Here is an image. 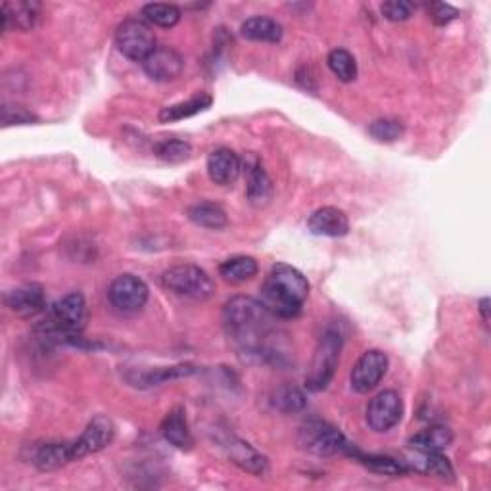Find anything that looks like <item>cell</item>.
I'll return each instance as SVG.
<instances>
[{"instance_id":"cell-1","label":"cell","mask_w":491,"mask_h":491,"mask_svg":"<svg viewBox=\"0 0 491 491\" xmlns=\"http://www.w3.org/2000/svg\"><path fill=\"white\" fill-rule=\"evenodd\" d=\"M273 315L267 307L248 295H237L225 304L223 325L229 338L240 352L250 355H267V340L273 330Z\"/></svg>"},{"instance_id":"cell-2","label":"cell","mask_w":491,"mask_h":491,"mask_svg":"<svg viewBox=\"0 0 491 491\" xmlns=\"http://www.w3.org/2000/svg\"><path fill=\"white\" fill-rule=\"evenodd\" d=\"M309 295V282L298 269L279 263L265 279L262 304L279 319H294L302 313Z\"/></svg>"},{"instance_id":"cell-3","label":"cell","mask_w":491,"mask_h":491,"mask_svg":"<svg viewBox=\"0 0 491 491\" xmlns=\"http://www.w3.org/2000/svg\"><path fill=\"white\" fill-rule=\"evenodd\" d=\"M87 325V302L83 294L71 292L48 309L35 332L45 344H73L81 340Z\"/></svg>"},{"instance_id":"cell-4","label":"cell","mask_w":491,"mask_h":491,"mask_svg":"<svg viewBox=\"0 0 491 491\" xmlns=\"http://www.w3.org/2000/svg\"><path fill=\"white\" fill-rule=\"evenodd\" d=\"M342 332L338 329H327L320 336L315 359L312 365V372L305 379V386L309 392H322L327 390L329 384L334 379L336 367H338L340 352H342Z\"/></svg>"},{"instance_id":"cell-5","label":"cell","mask_w":491,"mask_h":491,"mask_svg":"<svg viewBox=\"0 0 491 491\" xmlns=\"http://www.w3.org/2000/svg\"><path fill=\"white\" fill-rule=\"evenodd\" d=\"M162 284L165 290L173 292L175 295L187 300L204 302L213 295V280L204 269L196 265H177L170 270H165L162 277Z\"/></svg>"},{"instance_id":"cell-6","label":"cell","mask_w":491,"mask_h":491,"mask_svg":"<svg viewBox=\"0 0 491 491\" xmlns=\"http://www.w3.org/2000/svg\"><path fill=\"white\" fill-rule=\"evenodd\" d=\"M115 46L125 58L142 63L156 50V37L146 21L131 18L115 29Z\"/></svg>"},{"instance_id":"cell-7","label":"cell","mask_w":491,"mask_h":491,"mask_svg":"<svg viewBox=\"0 0 491 491\" xmlns=\"http://www.w3.org/2000/svg\"><path fill=\"white\" fill-rule=\"evenodd\" d=\"M150 290L146 282L135 275H121L108 288L110 304L121 313H137L148 302Z\"/></svg>"},{"instance_id":"cell-8","label":"cell","mask_w":491,"mask_h":491,"mask_svg":"<svg viewBox=\"0 0 491 491\" xmlns=\"http://www.w3.org/2000/svg\"><path fill=\"white\" fill-rule=\"evenodd\" d=\"M404 417V399L394 390H384L370 399L367 407V424L372 432L392 430Z\"/></svg>"},{"instance_id":"cell-9","label":"cell","mask_w":491,"mask_h":491,"mask_svg":"<svg viewBox=\"0 0 491 491\" xmlns=\"http://www.w3.org/2000/svg\"><path fill=\"white\" fill-rule=\"evenodd\" d=\"M390 367V359L380 350H369L352 369V387L357 394H369L380 384Z\"/></svg>"},{"instance_id":"cell-10","label":"cell","mask_w":491,"mask_h":491,"mask_svg":"<svg viewBox=\"0 0 491 491\" xmlns=\"http://www.w3.org/2000/svg\"><path fill=\"white\" fill-rule=\"evenodd\" d=\"M113 436H115V424L112 422V419H108L106 415H96L87 424L81 437L77 439V442H73L75 459L79 461L87 455H93L102 449H106L113 442Z\"/></svg>"},{"instance_id":"cell-11","label":"cell","mask_w":491,"mask_h":491,"mask_svg":"<svg viewBox=\"0 0 491 491\" xmlns=\"http://www.w3.org/2000/svg\"><path fill=\"white\" fill-rule=\"evenodd\" d=\"M4 304L12 313L29 319L46 312V294L41 284L28 282L14 290H10L4 295Z\"/></svg>"},{"instance_id":"cell-12","label":"cell","mask_w":491,"mask_h":491,"mask_svg":"<svg viewBox=\"0 0 491 491\" xmlns=\"http://www.w3.org/2000/svg\"><path fill=\"white\" fill-rule=\"evenodd\" d=\"M304 436H305L304 439L305 447L319 457H332L336 454H345L347 445H350L345 442V437L340 430H336L332 426L322 422L307 424Z\"/></svg>"},{"instance_id":"cell-13","label":"cell","mask_w":491,"mask_h":491,"mask_svg":"<svg viewBox=\"0 0 491 491\" xmlns=\"http://www.w3.org/2000/svg\"><path fill=\"white\" fill-rule=\"evenodd\" d=\"M183 56L171 46H156V50L142 62V68H145L146 75L152 81L158 83L175 81L180 71H183Z\"/></svg>"},{"instance_id":"cell-14","label":"cell","mask_w":491,"mask_h":491,"mask_svg":"<svg viewBox=\"0 0 491 491\" xmlns=\"http://www.w3.org/2000/svg\"><path fill=\"white\" fill-rule=\"evenodd\" d=\"M246 196L255 208H263L273 198V180L267 175L265 167L255 156L246 162Z\"/></svg>"},{"instance_id":"cell-15","label":"cell","mask_w":491,"mask_h":491,"mask_svg":"<svg viewBox=\"0 0 491 491\" xmlns=\"http://www.w3.org/2000/svg\"><path fill=\"white\" fill-rule=\"evenodd\" d=\"M3 31H31L41 16V4L35 0H16V3H3Z\"/></svg>"},{"instance_id":"cell-16","label":"cell","mask_w":491,"mask_h":491,"mask_svg":"<svg viewBox=\"0 0 491 491\" xmlns=\"http://www.w3.org/2000/svg\"><path fill=\"white\" fill-rule=\"evenodd\" d=\"M307 229L315 237L342 238L350 232V221H347V215L342 210L327 205V208H319L312 213L307 221Z\"/></svg>"},{"instance_id":"cell-17","label":"cell","mask_w":491,"mask_h":491,"mask_svg":"<svg viewBox=\"0 0 491 491\" xmlns=\"http://www.w3.org/2000/svg\"><path fill=\"white\" fill-rule=\"evenodd\" d=\"M242 171V160L238 158L237 152L230 148H219L213 150L208 158V175L212 183L219 187H229L237 183V179Z\"/></svg>"},{"instance_id":"cell-18","label":"cell","mask_w":491,"mask_h":491,"mask_svg":"<svg viewBox=\"0 0 491 491\" xmlns=\"http://www.w3.org/2000/svg\"><path fill=\"white\" fill-rule=\"evenodd\" d=\"M73 461H77L73 442H48L41 447H37L33 455V464L41 472L58 470Z\"/></svg>"},{"instance_id":"cell-19","label":"cell","mask_w":491,"mask_h":491,"mask_svg":"<svg viewBox=\"0 0 491 491\" xmlns=\"http://www.w3.org/2000/svg\"><path fill=\"white\" fill-rule=\"evenodd\" d=\"M162 436L165 437L167 444H171L180 451L192 449L194 437L190 434L187 412L183 407H175L167 412V417L162 422Z\"/></svg>"},{"instance_id":"cell-20","label":"cell","mask_w":491,"mask_h":491,"mask_svg":"<svg viewBox=\"0 0 491 491\" xmlns=\"http://www.w3.org/2000/svg\"><path fill=\"white\" fill-rule=\"evenodd\" d=\"M229 459L246 472H252L255 476H265L269 472V461L260 451H255L250 444L242 442V439L230 437L227 445Z\"/></svg>"},{"instance_id":"cell-21","label":"cell","mask_w":491,"mask_h":491,"mask_svg":"<svg viewBox=\"0 0 491 491\" xmlns=\"http://www.w3.org/2000/svg\"><path fill=\"white\" fill-rule=\"evenodd\" d=\"M417 451V449H415ZM412 462H405L409 470H415L426 476H436L442 480H454V467L447 461V457L442 455V451H417L415 457L411 459Z\"/></svg>"},{"instance_id":"cell-22","label":"cell","mask_w":491,"mask_h":491,"mask_svg":"<svg viewBox=\"0 0 491 491\" xmlns=\"http://www.w3.org/2000/svg\"><path fill=\"white\" fill-rule=\"evenodd\" d=\"M240 35L255 43H279L282 38V25L277 20L254 16L242 23Z\"/></svg>"},{"instance_id":"cell-23","label":"cell","mask_w":491,"mask_h":491,"mask_svg":"<svg viewBox=\"0 0 491 491\" xmlns=\"http://www.w3.org/2000/svg\"><path fill=\"white\" fill-rule=\"evenodd\" d=\"M347 455H352L355 461H359L363 467H367L369 470L377 472V474H384V476H404L409 472L405 461H397L394 457L387 455H365L357 451L354 445H347L345 449Z\"/></svg>"},{"instance_id":"cell-24","label":"cell","mask_w":491,"mask_h":491,"mask_svg":"<svg viewBox=\"0 0 491 491\" xmlns=\"http://www.w3.org/2000/svg\"><path fill=\"white\" fill-rule=\"evenodd\" d=\"M213 104V98L205 93H200L196 96L188 98L187 102H179V104L167 106L160 112V121L162 123H175V121H183L192 118V115H196L200 112H205Z\"/></svg>"},{"instance_id":"cell-25","label":"cell","mask_w":491,"mask_h":491,"mask_svg":"<svg viewBox=\"0 0 491 491\" xmlns=\"http://www.w3.org/2000/svg\"><path fill=\"white\" fill-rule=\"evenodd\" d=\"M194 372H196V367L190 363H183V365H175V367H162V369L138 372L135 379H129V380L140 387H152V386H160V384H165V382L175 380V379L192 377Z\"/></svg>"},{"instance_id":"cell-26","label":"cell","mask_w":491,"mask_h":491,"mask_svg":"<svg viewBox=\"0 0 491 491\" xmlns=\"http://www.w3.org/2000/svg\"><path fill=\"white\" fill-rule=\"evenodd\" d=\"M188 219L202 229H210V230H221L227 227L229 219L225 210L221 205L212 204V202H200L194 204L188 210Z\"/></svg>"},{"instance_id":"cell-27","label":"cell","mask_w":491,"mask_h":491,"mask_svg":"<svg viewBox=\"0 0 491 491\" xmlns=\"http://www.w3.org/2000/svg\"><path fill=\"white\" fill-rule=\"evenodd\" d=\"M257 270H260V267H257V262L250 255L230 257V260L219 265V275L232 284H242L252 280L257 275Z\"/></svg>"},{"instance_id":"cell-28","label":"cell","mask_w":491,"mask_h":491,"mask_svg":"<svg viewBox=\"0 0 491 491\" xmlns=\"http://www.w3.org/2000/svg\"><path fill=\"white\" fill-rule=\"evenodd\" d=\"M411 447L417 451H444L454 444V432L445 426H430L409 439Z\"/></svg>"},{"instance_id":"cell-29","label":"cell","mask_w":491,"mask_h":491,"mask_svg":"<svg viewBox=\"0 0 491 491\" xmlns=\"http://www.w3.org/2000/svg\"><path fill=\"white\" fill-rule=\"evenodd\" d=\"M142 16L148 23L158 25V28L170 29L180 21V8L175 4H163V3H152L142 8Z\"/></svg>"},{"instance_id":"cell-30","label":"cell","mask_w":491,"mask_h":491,"mask_svg":"<svg viewBox=\"0 0 491 491\" xmlns=\"http://www.w3.org/2000/svg\"><path fill=\"white\" fill-rule=\"evenodd\" d=\"M327 63L330 71L338 77L342 83H352L357 79V62L354 54L347 53L344 48H336L329 54Z\"/></svg>"},{"instance_id":"cell-31","label":"cell","mask_w":491,"mask_h":491,"mask_svg":"<svg viewBox=\"0 0 491 491\" xmlns=\"http://www.w3.org/2000/svg\"><path fill=\"white\" fill-rule=\"evenodd\" d=\"M154 154L167 163H180L187 162L192 156V146L185 140L179 138H170V140H162L154 146Z\"/></svg>"},{"instance_id":"cell-32","label":"cell","mask_w":491,"mask_h":491,"mask_svg":"<svg viewBox=\"0 0 491 491\" xmlns=\"http://www.w3.org/2000/svg\"><path fill=\"white\" fill-rule=\"evenodd\" d=\"M305 395L295 386H282L273 397V405L282 412H298L305 407Z\"/></svg>"},{"instance_id":"cell-33","label":"cell","mask_w":491,"mask_h":491,"mask_svg":"<svg viewBox=\"0 0 491 491\" xmlns=\"http://www.w3.org/2000/svg\"><path fill=\"white\" fill-rule=\"evenodd\" d=\"M404 123L397 120H377L369 125V135L379 142H395L404 137Z\"/></svg>"},{"instance_id":"cell-34","label":"cell","mask_w":491,"mask_h":491,"mask_svg":"<svg viewBox=\"0 0 491 491\" xmlns=\"http://www.w3.org/2000/svg\"><path fill=\"white\" fill-rule=\"evenodd\" d=\"M415 12V4L407 3V0H390V3L382 4V14L390 21H405Z\"/></svg>"},{"instance_id":"cell-35","label":"cell","mask_w":491,"mask_h":491,"mask_svg":"<svg viewBox=\"0 0 491 491\" xmlns=\"http://www.w3.org/2000/svg\"><path fill=\"white\" fill-rule=\"evenodd\" d=\"M37 121V115H33L29 110H25L23 106H3V125H31Z\"/></svg>"},{"instance_id":"cell-36","label":"cell","mask_w":491,"mask_h":491,"mask_svg":"<svg viewBox=\"0 0 491 491\" xmlns=\"http://www.w3.org/2000/svg\"><path fill=\"white\" fill-rule=\"evenodd\" d=\"M426 10H429V18L436 25H447L459 18V10L445 4V3H430L429 6H426Z\"/></svg>"},{"instance_id":"cell-37","label":"cell","mask_w":491,"mask_h":491,"mask_svg":"<svg viewBox=\"0 0 491 491\" xmlns=\"http://www.w3.org/2000/svg\"><path fill=\"white\" fill-rule=\"evenodd\" d=\"M487 309H489V300H487V298L480 300V312H482V317H484L486 325H487V320H489V317H487Z\"/></svg>"}]
</instances>
